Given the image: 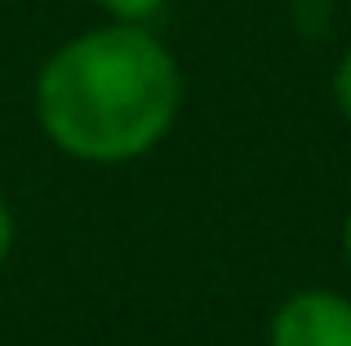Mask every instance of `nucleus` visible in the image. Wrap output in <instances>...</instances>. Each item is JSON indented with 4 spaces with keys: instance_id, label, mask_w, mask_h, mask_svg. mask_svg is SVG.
<instances>
[{
    "instance_id": "f257e3e1",
    "label": "nucleus",
    "mask_w": 351,
    "mask_h": 346,
    "mask_svg": "<svg viewBox=\"0 0 351 346\" xmlns=\"http://www.w3.org/2000/svg\"><path fill=\"white\" fill-rule=\"evenodd\" d=\"M182 71L160 36L112 23L58 44L36 76L45 138L85 165H129L173 129Z\"/></svg>"
},
{
    "instance_id": "f03ea898",
    "label": "nucleus",
    "mask_w": 351,
    "mask_h": 346,
    "mask_svg": "<svg viewBox=\"0 0 351 346\" xmlns=\"http://www.w3.org/2000/svg\"><path fill=\"white\" fill-rule=\"evenodd\" d=\"M267 346H351V297L334 289H298L271 311Z\"/></svg>"
},
{
    "instance_id": "7ed1b4c3",
    "label": "nucleus",
    "mask_w": 351,
    "mask_h": 346,
    "mask_svg": "<svg viewBox=\"0 0 351 346\" xmlns=\"http://www.w3.org/2000/svg\"><path fill=\"white\" fill-rule=\"evenodd\" d=\"M98 5L107 9V14L116 18V23H138V27H147L156 14L165 9V0H98Z\"/></svg>"
},
{
    "instance_id": "20e7f679",
    "label": "nucleus",
    "mask_w": 351,
    "mask_h": 346,
    "mask_svg": "<svg viewBox=\"0 0 351 346\" xmlns=\"http://www.w3.org/2000/svg\"><path fill=\"white\" fill-rule=\"evenodd\" d=\"M334 103L351 120V49L343 53V62H338V71H334Z\"/></svg>"
},
{
    "instance_id": "39448f33",
    "label": "nucleus",
    "mask_w": 351,
    "mask_h": 346,
    "mask_svg": "<svg viewBox=\"0 0 351 346\" xmlns=\"http://www.w3.org/2000/svg\"><path fill=\"white\" fill-rule=\"evenodd\" d=\"M9 249H14V213H9V204L0 200V262L9 258Z\"/></svg>"
},
{
    "instance_id": "423d86ee",
    "label": "nucleus",
    "mask_w": 351,
    "mask_h": 346,
    "mask_svg": "<svg viewBox=\"0 0 351 346\" xmlns=\"http://www.w3.org/2000/svg\"><path fill=\"white\" fill-rule=\"evenodd\" d=\"M343 253H347V262H351V213H347V222H343Z\"/></svg>"
}]
</instances>
